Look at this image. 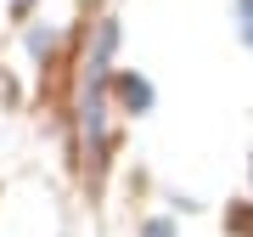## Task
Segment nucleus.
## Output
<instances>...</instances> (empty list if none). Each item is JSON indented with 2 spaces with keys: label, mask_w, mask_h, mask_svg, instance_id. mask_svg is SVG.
Segmentation results:
<instances>
[{
  "label": "nucleus",
  "mask_w": 253,
  "mask_h": 237,
  "mask_svg": "<svg viewBox=\"0 0 253 237\" xmlns=\"http://www.w3.org/2000/svg\"><path fill=\"white\" fill-rule=\"evenodd\" d=\"M118 91H124V102H135V108H152V85H146V79H129V73H124Z\"/></svg>",
  "instance_id": "nucleus-1"
},
{
  "label": "nucleus",
  "mask_w": 253,
  "mask_h": 237,
  "mask_svg": "<svg viewBox=\"0 0 253 237\" xmlns=\"http://www.w3.org/2000/svg\"><path fill=\"white\" fill-rule=\"evenodd\" d=\"M236 11H242V40L253 46V0H236Z\"/></svg>",
  "instance_id": "nucleus-2"
},
{
  "label": "nucleus",
  "mask_w": 253,
  "mask_h": 237,
  "mask_svg": "<svg viewBox=\"0 0 253 237\" xmlns=\"http://www.w3.org/2000/svg\"><path fill=\"white\" fill-rule=\"evenodd\" d=\"M146 237H174V226H169V220H152V226H146Z\"/></svg>",
  "instance_id": "nucleus-3"
}]
</instances>
